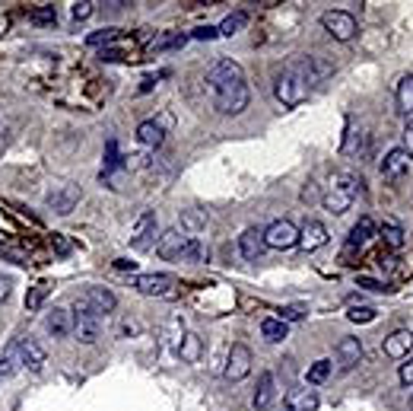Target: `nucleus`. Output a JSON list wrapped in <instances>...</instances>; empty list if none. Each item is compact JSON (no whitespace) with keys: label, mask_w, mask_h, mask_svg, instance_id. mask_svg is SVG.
I'll return each instance as SVG.
<instances>
[{"label":"nucleus","mask_w":413,"mask_h":411,"mask_svg":"<svg viewBox=\"0 0 413 411\" xmlns=\"http://www.w3.org/2000/svg\"><path fill=\"white\" fill-rule=\"evenodd\" d=\"M206 90L214 96L216 112H223V115H239L251 102V93H248V83H245V70L232 58H220L214 67L206 70Z\"/></svg>","instance_id":"1"},{"label":"nucleus","mask_w":413,"mask_h":411,"mask_svg":"<svg viewBox=\"0 0 413 411\" xmlns=\"http://www.w3.org/2000/svg\"><path fill=\"white\" fill-rule=\"evenodd\" d=\"M321 74H328V67H321L315 58H293L274 74V96L286 109H296L309 99L312 86L318 83Z\"/></svg>","instance_id":"2"},{"label":"nucleus","mask_w":413,"mask_h":411,"mask_svg":"<svg viewBox=\"0 0 413 411\" xmlns=\"http://www.w3.org/2000/svg\"><path fill=\"white\" fill-rule=\"evenodd\" d=\"M359 185H363V182L353 173H334L330 175L328 191H324V198H321L324 210H330V214H346L359 195Z\"/></svg>","instance_id":"3"},{"label":"nucleus","mask_w":413,"mask_h":411,"mask_svg":"<svg viewBox=\"0 0 413 411\" xmlns=\"http://www.w3.org/2000/svg\"><path fill=\"white\" fill-rule=\"evenodd\" d=\"M74 335H76V342H83V344H96L99 335H102V316L86 309L80 300H76V313H74Z\"/></svg>","instance_id":"4"},{"label":"nucleus","mask_w":413,"mask_h":411,"mask_svg":"<svg viewBox=\"0 0 413 411\" xmlns=\"http://www.w3.org/2000/svg\"><path fill=\"white\" fill-rule=\"evenodd\" d=\"M175 274H137V278L131 281V287L134 290H140V293H146V297H172L175 293Z\"/></svg>","instance_id":"5"},{"label":"nucleus","mask_w":413,"mask_h":411,"mask_svg":"<svg viewBox=\"0 0 413 411\" xmlns=\"http://www.w3.org/2000/svg\"><path fill=\"white\" fill-rule=\"evenodd\" d=\"M321 26L337 42H350L353 35H356V20L346 10H328V13H321Z\"/></svg>","instance_id":"6"},{"label":"nucleus","mask_w":413,"mask_h":411,"mask_svg":"<svg viewBox=\"0 0 413 411\" xmlns=\"http://www.w3.org/2000/svg\"><path fill=\"white\" fill-rule=\"evenodd\" d=\"M251 373V348L248 344H232L229 348V357H226V370H223V377L229 383H239Z\"/></svg>","instance_id":"7"},{"label":"nucleus","mask_w":413,"mask_h":411,"mask_svg":"<svg viewBox=\"0 0 413 411\" xmlns=\"http://www.w3.org/2000/svg\"><path fill=\"white\" fill-rule=\"evenodd\" d=\"M296 243H299V230L289 220H274L267 230H264V245H267V249L283 252V249H293Z\"/></svg>","instance_id":"8"},{"label":"nucleus","mask_w":413,"mask_h":411,"mask_svg":"<svg viewBox=\"0 0 413 411\" xmlns=\"http://www.w3.org/2000/svg\"><path fill=\"white\" fill-rule=\"evenodd\" d=\"M76 300H80L86 309H92L96 316H108V313H115V306H118V297L108 290V287H86Z\"/></svg>","instance_id":"9"},{"label":"nucleus","mask_w":413,"mask_h":411,"mask_svg":"<svg viewBox=\"0 0 413 411\" xmlns=\"http://www.w3.org/2000/svg\"><path fill=\"white\" fill-rule=\"evenodd\" d=\"M48 208L55 210V214H70V210L76 208V201H80V189L76 185H70V182H64V185H55V189L48 191Z\"/></svg>","instance_id":"10"},{"label":"nucleus","mask_w":413,"mask_h":411,"mask_svg":"<svg viewBox=\"0 0 413 411\" xmlns=\"http://www.w3.org/2000/svg\"><path fill=\"white\" fill-rule=\"evenodd\" d=\"M156 227H159V220H156L153 210L140 214L137 223H134V230H131V245L134 249H150L153 239H156Z\"/></svg>","instance_id":"11"},{"label":"nucleus","mask_w":413,"mask_h":411,"mask_svg":"<svg viewBox=\"0 0 413 411\" xmlns=\"http://www.w3.org/2000/svg\"><path fill=\"white\" fill-rule=\"evenodd\" d=\"M407 173H410V156H407L404 147L388 150L385 160H382V175H385L388 182H398V179H404Z\"/></svg>","instance_id":"12"},{"label":"nucleus","mask_w":413,"mask_h":411,"mask_svg":"<svg viewBox=\"0 0 413 411\" xmlns=\"http://www.w3.org/2000/svg\"><path fill=\"white\" fill-rule=\"evenodd\" d=\"M324 243H328V227H324L321 220H309L302 230H299V243L296 245L305 252V255H309V252H318Z\"/></svg>","instance_id":"13"},{"label":"nucleus","mask_w":413,"mask_h":411,"mask_svg":"<svg viewBox=\"0 0 413 411\" xmlns=\"http://www.w3.org/2000/svg\"><path fill=\"white\" fill-rule=\"evenodd\" d=\"M385 354L391 357V361H404V357H410V351H413V332L410 328H398V332H391L385 338Z\"/></svg>","instance_id":"14"},{"label":"nucleus","mask_w":413,"mask_h":411,"mask_svg":"<svg viewBox=\"0 0 413 411\" xmlns=\"http://www.w3.org/2000/svg\"><path fill=\"white\" fill-rule=\"evenodd\" d=\"M334 357H337L340 370H353L363 361V342H359V338H340L337 348H334Z\"/></svg>","instance_id":"15"},{"label":"nucleus","mask_w":413,"mask_h":411,"mask_svg":"<svg viewBox=\"0 0 413 411\" xmlns=\"http://www.w3.org/2000/svg\"><path fill=\"white\" fill-rule=\"evenodd\" d=\"M264 230H258V227H248L245 233L239 236V252L245 255V262H258V258L264 255Z\"/></svg>","instance_id":"16"},{"label":"nucleus","mask_w":413,"mask_h":411,"mask_svg":"<svg viewBox=\"0 0 413 411\" xmlns=\"http://www.w3.org/2000/svg\"><path fill=\"white\" fill-rule=\"evenodd\" d=\"M185 243H188L185 233H178V230H165L162 236H159V243H156V255H159V258H165V262H175V258L181 255V249H185Z\"/></svg>","instance_id":"17"},{"label":"nucleus","mask_w":413,"mask_h":411,"mask_svg":"<svg viewBox=\"0 0 413 411\" xmlns=\"http://www.w3.org/2000/svg\"><path fill=\"white\" fill-rule=\"evenodd\" d=\"M45 361H48L45 348H41L38 342H32V338H22V342H20V363H22V367L41 370V367H45Z\"/></svg>","instance_id":"18"},{"label":"nucleus","mask_w":413,"mask_h":411,"mask_svg":"<svg viewBox=\"0 0 413 411\" xmlns=\"http://www.w3.org/2000/svg\"><path fill=\"white\" fill-rule=\"evenodd\" d=\"M375 236V220H372L369 214L365 217H359L356 220V227L350 230V239H346V252H356V249H363L369 239Z\"/></svg>","instance_id":"19"},{"label":"nucleus","mask_w":413,"mask_h":411,"mask_svg":"<svg viewBox=\"0 0 413 411\" xmlns=\"http://www.w3.org/2000/svg\"><path fill=\"white\" fill-rule=\"evenodd\" d=\"M315 408H318L315 389H293L283 398V411H315Z\"/></svg>","instance_id":"20"},{"label":"nucleus","mask_w":413,"mask_h":411,"mask_svg":"<svg viewBox=\"0 0 413 411\" xmlns=\"http://www.w3.org/2000/svg\"><path fill=\"white\" fill-rule=\"evenodd\" d=\"M45 328H48L55 338H64V335L74 332V316H70L64 306H55L48 316H45Z\"/></svg>","instance_id":"21"},{"label":"nucleus","mask_w":413,"mask_h":411,"mask_svg":"<svg viewBox=\"0 0 413 411\" xmlns=\"http://www.w3.org/2000/svg\"><path fill=\"white\" fill-rule=\"evenodd\" d=\"M276 398V379L274 373H261V379H258V389H255V408L258 411H267L270 405H274Z\"/></svg>","instance_id":"22"},{"label":"nucleus","mask_w":413,"mask_h":411,"mask_svg":"<svg viewBox=\"0 0 413 411\" xmlns=\"http://www.w3.org/2000/svg\"><path fill=\"white\" fill-rule=\"evenodd\" d=\"M137 137H140V144L144 147H162V140H165V128H162V121H144V125L137 128Z\"/></svg>","instance_id":"23"},{"label":"nucleus","mask_w":413,"mask_h":411,"mask_svg":"<svg viewBox=\"0 0 413 411\" xmlns=\"http://www.w3.org/2000/svg\"><path fill=\"white\" fill-rule=\"evenodd\" d=\"M398 109H400V115H407L413 121V74L398 83Z\"/></svg>","instance_id":"24"},{"label":"nucleus","mask_w":413,"mask_h":411,"mask_svg":"<svg viewBox=\"0 0 413 411\" xmlns=\"http://www.w3.org/2000/svg\"><path fill=\"white\" fill-rule=\"evenodd\" d=\"M363 150H365V131H356V128H353V121H350V131H346V137H344L340 154H344V156H359Z\"/></svg>","instance_id":"25"},{"label":"nucleus","mask_w":413,"mask_h":411,"mask_svg":"<svg viewBox=\"0 0 413 411\" xmlns=\"http://www.w3.org/2000/svg\"><path fill=\"white\" fill-rule=\"evenodd\" d=\"M245 26H248V13H245V10H235V13H229L226 20L220 22V29H216V32H220V35H226V39H229V35L241 32Z\"/></svg>","instance_id":"26"},{"label":"nucleus","mask_w":413,"mask_h":411,"mask_svg":"<svg viewBox=\"0 0 413 411\" xmlns=\"http://www.w3.org/2000/svg\"><path fill=\"white\" fill-rule=\"evenodd\" d=\"M200 348H204V344H200V338L188 332L185 338H181V344H178V357H181V361H188V363H194L200 357Z\"/></svg>","instance_id":"27"},{"label":"nucleus","mask_w":413,"mask_h":411,"mask_svg":"<svg viewBox=\"0 0 413 411\" xmlns=\"http://www.w3.org/2000/svg\"><path fill=\"white\" fill-rule=\"evenodd\" d=\"M286 322H280V319H264L261 322V335L264 338H267L270 344H276V342H283V338H286Z\"/></svg>","instance_id":"28"},{"label":"nucleus","mask_w":413,"mask_h":411,"mask_svg":"<svg viewBox=\"0 0 413 411\" xmlns=\"http://www.w3.org/2000/svg\"><path fill=\"white\" fill-rule=\"evenodd\" d=\"M48 290H51V284H48V281H38L35 287H29V293H26V309H29V313H35V309H38L41 303H45Z\"/></svg>","instance_id":"29"},{"label":"nucleus","mask_w":413,"mask_h":411,"mask_svg":"<svg viewBox=\"0 0 413 411\" xmlns=\"http://www.w3.org/2000/svg\"><path fill=\"white\" fill-rule=\"evenodd\" d=\"M206 227V210H181V230H204Z\"/></svg>","instance_id":"30"},{"label":"nucleus","mask_w":413,"mask_h":411,"mask_svg":"<svg viewBox=\"0 0 413 411\" xmlns=\"http://www.w3.org/2000/svg\"><path fill=\"white\" fill-rule=\"evenodd\" d=\"M328 377H330V361H315V363L309 367V373H305L309 386H321Z\"/></svg>","instance_id":"31"},{"label":"nucleus","mask_w":413,"mask_h":411,"mask_svg":"<svg viewBox=\"0 0 413 411\" xmlns=\"http://www.w3.org/2000/svg\"><path fill=\"white\" fill-rule=\"evenodd\" d=\"M200 258H204V243H200L197 236H188V243H185V249H181L178 262H200Z\"/></svg>","instance_id":"32"},{"label":"nucleus","mask_w":413,"mask_h":411,"mask_svg":"<svg viewBox=\"0 0 413 411\" xmlns=\"http://www.w3.org/2000/svg\"><path fill=\"white\" fill-rule=\"evenodd\" d=\"M29 20H32L35 26H55V22H57V10L55 7H35L32 13H29Z\"/></svg>","instance_id":"33"},{"label":"nucleus","mask_w":413,"mask_h":411,"mask_svg":"<svg viewBox=\"0 0 413 411\" xmlns=\"http://www.w3.org/2000/svg\"><path fill=\"white\" fill-rule=\"evenodd\" d=\"M92 10H96V4H92V0H76L74 7H70V16H74L76 22H83V20H90V16H92Z\"/></svg>","instance_id":"34"},{"label":"nucleus","mask_w":413,"mask_h":411,"mask_svg":"<svg viewBox=\"0 0 413 411\" xmlns=\"http://www.w3.org/2000/svg\"><path fill=\"white\" fill-rule=\"evenodd\" d=\"M118 35H121V29H99V32H92L90 39H86V42L90 45H111Z\"/></svg>","instance_id":"35"},{"label":"nucleus","mask_w":413,"mask_h":411,"mask_svg":"<svg viewBox=\"0 0 413 411\" xmlns=\"http://www.w3.org/2000/svg\"><path fill=\"white\" fill-rule=\"evenodd\" d=\"M346 319L350 322H372L375 319V309L372 306H353L350 313H346Z\"/></svg>","instance_id":"36"},{"label":"nucleus","mask_w":413,"mask_h":411,"mask_svg":"<svg viewBox=\"0 0 413 411\" xmlns=\"http://www.w3.org/2000/svg\"><path fill=\"white\" fill-rule=\"evenodd\" d=\"M385 239L391 249H400V245H404V233H400L394 223H385Z\"/></svg>","instance_id":"37"},{"label":"nucleus","mask_w":413,"mask_h":411,"mask_svg":"<svg viewBox=\"0 0 413 411\" xmlns=\"http://www.w3.org/2000/svg\"><path fill=\"white\" fill-rule=\"evenodd\" d=\"M398 379L404 386H413V357H404V363H400V370H398Z\"/></svg>","instance_id":"38"},{"label":"nucleus","mask_w":413,"mask_h":411,"mask_svg":"<svg viewBox=\"0 0 413 411\" xmlns=\"http://www.w3.org/2000/svg\"><path fill=\"white\" fill-rule=\"evenodd\" d=\"M172 45H185V35H162V39L153 42V48L162 51V48H172Z\"/></svg>","instance_id":"39"},{"label":"nucleus","mask_w":413,"mask_h":411,"mask_svg":"<svg viewBox=\"0 0 413 411\" xmlns=\"http://www.w3.org/2000/svg\"><path fill=\"white\" fill-rule=\"evenodd\" d=\"M302 306H283L280 309V322H299V319H302Z\"/></svg>","instance_id":"40"},{"label":"nucleus","mask_w":413,"mask_h":411,"mask_svg":"<svg viewBox=\"0 0 413 411\" xmlns=\"http://www.w3.org/2000/svg\"><path fill=\"white\" fill-rule=\"evenodd\" d=\"M191 35H194V39H200V42H210V39H216V35H220V32H216L214 26H197Z\"/></svg>","instance_id":"41"},{"label":"nucleus","mask_w":413,"mask_h":411,"mask_svg":"<svg viewBox=\"0 0 413 411\" xmlns=\"http://www.w3.org/2000/svg\"><path fill=\"white\" fill-rule=\"evenodd\" d=\"M105 163H108V169L121 163V160H118V144H115V140H108V150H105Z\"/></svg>","instance_id":"42"},{"label":"nucleus","mask_w":413,"mask_h":411,"mask_svg":"<svg viewBox=\"0 0 413 411\" xmlns=\"http://www.w3.org/2000/svg\"><path fill=\"white\" fill-rule=\"evenodd\" d=\"M404 144H407V147H404V150H407V156L413 160V121L404 128Z\"/></svg>","instance_id":"43"},{"label":"nucleus","mask_w":413,"mask_h":411,"mask_svg":"<svg viewBox=\"0 0 413 411\" xmlns=\"http://www.w3.org/2000/svg\"><path fill=\"white\" fill-rule=\"evenodd\" d=\"M115 268L118 271H137V262H131V258H115Z\"/></svg>","instance_id":"44"},{"label":"nucleus","mask_w":413,"mask_h":411,"mask_svg":"<svg viewBox=\"0 0 413 411\" xmlns=\"http://www.w3.org/2000/svg\"><path fill=\"white\" fill-rule=\"evenodd\" d=\"M10 297V278H4V274H0V303L7 300Z\"/></svg>","instance_id":"45"},{"label":"nucleus","mask_w":413,"mask_h":411,"mask_svg":"<svg viewBox=\"0 0 413 411\" xmlns=\"http://www.w3.org/2000/svg\"><path fill=\"white\" fill-rule=\"evenodd\" d=\"M359 284H363V287H369V290H385V287H382L379 281H372V278H359Z\"/></svg>","instance_id":"46"},{"label":"nucleus","mask_w":413,"mask_h":411,"mask_svg":"<svg viewBox=\"0 0 413 411\" xmlns=\"http://www.w3.org/2000/svg\"><path fill=\"white\" fill-rule=\"evenodd\" d=\"M410 408H413V396H410Z\"/></svg>","instance_id":"47"}]
</instances>
